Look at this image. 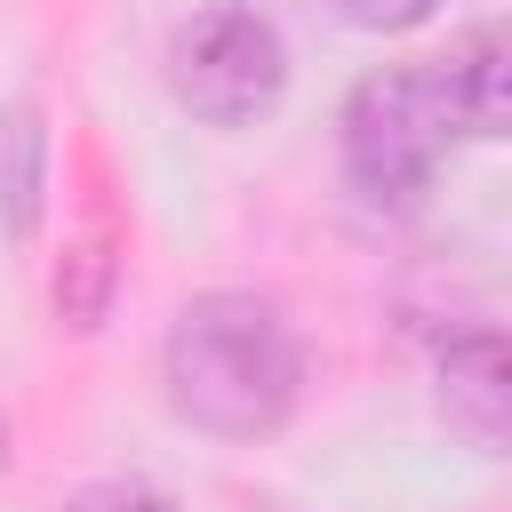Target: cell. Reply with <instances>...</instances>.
I'll list each match as a JSON object with an SVG mask.
<instances>
[{
	"mask_svg": "<svg viewBox=\"0 0 512 512\" xmlns=\"http://www.w3.org/2000/svg\"><path fill=\"white\" fill-rule=\"evenodd\" d=\"M304 384L296 336L280 320V304L248 296V288H216L192 296L168 328V400L184 424L216 432V440H264L288 424Z\"/></svg>",
	"mask_w": 512,
	"mask_h": 512,
	"instance_id": "cell-1",
	"label": "cell"
},
{
	"mask_svg": "<svg viewBox=\"0 0 512 512\" xmlns=\"http://www.w3.org/2000/svg\"><path fill=\"white\" fill-rule=\"evenodd\" d=\"M0 464H8V424H0Z\"/></svg>",
	"mask_w": 512,
	"mask_h": 512,
	"instance_id": "cell-10",
	"label": "cell"
},
{
	"mask_svg": "<svg viewBox=\"0 0 512 512\" xmlns=\"http://www.w3.org/2000/svg\"><path fill=\"white\" fill-rule=\"evenodd\" d=\"M440 0H336V16L344 24H360V32H408V24H424Z\"/></svg>",
	"mask_w": 512,
	"mask_h": 512,
	"instance_id": "cell-9",
	"label": "cell"
},
{
	"mask_svg": "<svg viewBox=\"0 0 512 512\" xmlns=\"http://www.w3.org/2000/svg\"><path fill=\"white\" fill-rule=\"evenodd\" d=\"M104 288H112V248H104V240H80V248L64 256V272H56V304H64V320H72V328H96Z\"/></svg>",
	"mask_w": 512,
	"mask_h": 512,
	"instance_id": "cell-7",
	"label": "cell"
},
{
	"mask_svg": "<svg viewBox=\"0 0 512 512\" xmlns=\"http://www.w3.org/2000/svg\"><path fill=\"white\" fill-rule=\"evenodd\" d=\"M40 160H48V128L32 104H8L0 112V224L8 232H32L40 216Z\"/></svg>",
	"mask_w": 512,
	"mask_h": 512,
	"instance_id": "cell-6",
	"label": "cell"
},
{
	"mask_svg": "<svg viewBox=\"0 0 512 512\" xmlns=\"http://www.w3.org/2000/svg\"><path fill=\"white\" fill-rule=\"evenodd\" d=\"M168 88L208 128H248L288 88V48L256 8H208L168 40Z\"/></svg>",
	"mask_w": 512,
	"mask_h": 512,
	"instance_id": "cell-3",
	"label": "cell"
},
{
	"mask_svg": "<svg viewBox=\"0 0 512 512\" xmlns=\"http://www.w3.org/2000/svg\"><path fill=\"white\" fill-rule=\"evenodd\" d=\"M64 512H184L168 488H152V480H96V488H80Z\"/></svg>",
	"mask_w": 512,
	"mask_h": 512,
	"instance_id": "cell-8",
	"label": "cell"
},
{
	"mask_svg": "<svg viewBox=\"0 0 512 512\" xmlns=\"http://www.w3.org/2000/svg\"><path fill=\"white\" fill-rule=\"evenodd\" d=\"M344 176L376 208H416L448 152V112L432 88V64H384L344 96Z\"/></svg>",
	"mask_w": 512,
	"mask_h": 512,
	"instance_id": "cell-2",
	"label": "cell"
},
{
	"mask_svg": "<svg viewBox=\"0 0 512 512\" xmlns=\"http://www.w3.org/2000/svg\"><path fill=\"white\" fill-rule=\"evenodd\" d=\"M440 384H448V416H456L480 448H504V424H512V360H504V336L480 328V336L448 344Z\"/></svg>",
	"mask_w": 512,
	"mask_h": 512,
	"instance_id": "cell-5",
	"label": "cell"
},
{
	"mask_svg": "<svg viewBox=\"0 0 512 512\" xmlns=\"http://www.w3.org/2000/svg\"><path fill=\"white\" fill-rule=\"evenodd\" d=\"M432 88H440L448 128L496 144V136L512 128V40H504V24H472V32L432 64Z\"/></svg>",
	"mask_w": 512,
	"mask_h": 512,
	"instance_id": "cell-4",
	"label": "cell"
}]
</instances>
